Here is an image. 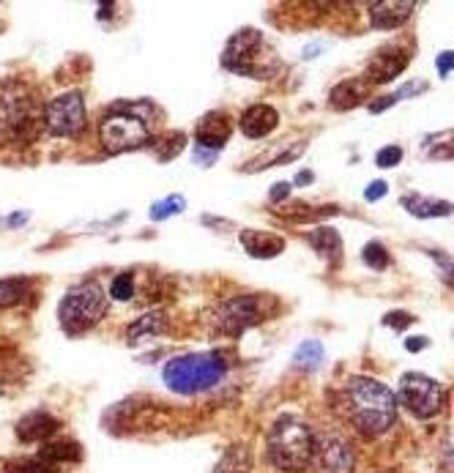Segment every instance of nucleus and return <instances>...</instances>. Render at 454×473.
<instances>
[{
  "instance_id": "nucleus-8",
  "label": "nucleus",
  "mask_w": 454,
  "mask_h": 473,
  "mask_svg": "<svg viewBox=\"0 0 454 473\" xmlns=\"http://www.w3.org/2000/svg\"><path fill=\"white\" fill-rule=\"evenodd\" d=\"M99 140L107 154H123V151H138L151 143V129L148 123L129 112L126 107H118L107 112L99 123Z\"/></svg>"
},
{
  "instance_id": "nucleus-29",
  "label": "nucleus",
  "mask_w": 454,
  "mask_h": 473,
  "mask_svg": "<svg viewBox=\"0 0 454 473\" xmlns=\"http://www.w3.org/2000/svg\"><path fill=\"white\" fill-rule=\"evenodd\" d=\"M6 473H55L49 465H44L36 457H25V460H14L6 465Z\"/></svg>"
},
{
  "instance_id": "nucleus-19",
  "label": "nucleus",
  "mask_w": 454,
  "mask_h": 473,
  "mask_svg": "<svg viewBox=\"0 0 454 473\" xmlns=\"http://www.w3.org/2000/svg\"><path fill=\"white\" fill-rule=\"evenodd\" d=\"M44 465H58V462H80L83 460V449L80 443L75 441H52V443H44L39 449V457Z\"/></svg>"
},
{
  "instance_id": "nucleus-13",
  "label": "nucleus",
  "mask_w": 454,
  "mask_h": 473,
  "mask_svg": "<svg viewBox=\"0 0 454 473\" xmlns=\"http://www.w3.org/2000/svg\"><path fill=\"white\" fill-rule=\"evenodd\" d=\"M230 131H233V123H230V118L225 115V112H209L200 123H198V129H194V148H209V151H219L227 140H230Z\"/></svg>"
},
{
  "instance_id": "nucleus-1",
  "label": "nucleus",
  "mask_w": 454,
  "mask_h": 473,
  "mask_svg": "<svg viewBox=\"0 0 454 473\" xmlns=\"http://www.w3.org/2000/svg\"><path fill=\"white\" fill-rule=\"evenodd\" d=\"M348 408L351 419L361 435L378 438L388 433L397 422V399L395 391L378 378L356 375L348 383Z\"/></svg>"
},
{
  "instance_id": "nucleus-31",
  "label": "nucleus",
  "mask_w": 454,
  "mask_h": 473,
  "mask_svg": "<svg viewBox=\"0 0 454 473\" xmlns=\"http://www.w3.org/2000/svg\"><path fill=\"white\" fill-rule=\"evenodd\" d=\"M416 317L411 315V312H388L386 317H383V326H388V328H395V331H405L411 323H414Z\"/></svg>"
},
{
  "instance_id": "nucleus-10",
  "label": "nucleus",
  "mask_w": 454,
  "mask_h": 473,
  "mask_svg": "<svg viewBox=\"0 0 454 473\" xmlns=\"http://www.w3.org/2000/svg\"><path fill=\"white\" fill-rule=\"evenodd\" d=\"M44 126L55 138H77L85 129V99L77 91L60 94L44 107Z\"/></svg>"
},
{
  "instance_id": "nucleus-15",
  "label": "nucleus",
  "mask_w": 454,
  "mask_h": 473,
  "mask_svg": "<svg viewBox=\"0 0 454 473\" xmlns=\"http://www.w3.org/2000/svg\"><path fill=\"white\" fill-rule=\"evenodd\" d=\"M277 123H280V112L269 104H252L238 118L241 131L252 140H261V138H266V134H272L277 129Z\"/></svg>"
},
{
  "instance_id": "nucleus-14",
  "label": "nucleus",
  "mask_w": 454,
  "mask_h": 473,
  "mask_svg": "<svg viewBox=\"0 0 454 473\" xmlns=\"http://www.w3.org/2000/svg\"><path fill=\"white\" fill-rule=\"evenodd\" d=\"M414 9L416 4L408 0H380V4H369V22L378 31H395L411 20Z\"/></svg>"
},
{
  "instance_id": "nucleus-26",
  "label": "nucleus",
  "mask_w": 454,
  "mask_h": 473,
  "mask_svg": "<svg viewBox=\"0 0 454 473\" xmlns=\"http://www.w3.org/2000/svg\"><path fill=\"white\" fill-rule=\"evenodd\" d=\"M183 209H186V200H183L181 194H170V197H165V200L154 202V209H151V219H154V222H162V219H167V217L181 214Z\"/></svg>"
},
{
  "instance_id": "nucleus-6",
  "label": "nucleus",
  "mask_w": 454,
  "mask_h": 473,
  "mask_svg": "<svg viewBox=\"0 0 454 473\" xmlns=\"http://www.w3.org/2000/svg\"><path fill=\"white\" fill-rule=\"evenodd\" d=\"M107 312V296L99 282L75 285L58 307V320L67 334H83L93 328Z\"/></svg>"
},
{
  "instance_id": "nucleus-33",
  "label": "nucleus",
  "mask_w": 454,
  "mask_h": 473,
  "mask_svg": "<svg viewBox=\"0 0 454 473\" xmlns=\"http://www.w3.org/2000/svg\"><path fill=\"white\" fill-rule=\"evenodd\" d=\"M451 63H454V55L446 49V52H441V58H438V75L441 77H449V72H451Z\"/></svg>"
},
{
  "instance_id": "nucleus-25",
  "label": "nucleus",
  "mask_w": 454,
  "mask_h": 473,
  "mask_svg": "<svg viewBox=\"0 0 454 473\" xmlns=\"http://www.w3.org/2000/svg\"><path fill=\"white\" fill-rule=\"evenodd\" d=\"M323 356H326V351H323V345H320L317 340H307V343H301V345H298V351H296L293 361H296L298 367H304V370H315V367L323 361Z\"/></svg>"
},
{
  "instance_id": "nucleus-2",
  "label": "nucleus",
  "mask_w": 454,
  "mask_h": 473,
  "mask_svg": "<svg viewBox=\"0 0 454 473\" xmlns=\"http://www.w3.org/2000/svg\"><path fill=\"white\" fill-rule=\"evenodd\" d=\"M44 126V107L31 85L9 80L0 85V134L9 143H31Z\"/></svg>"
},
{
  "instance_id": "nucleus-21",
  "label": "nucleus",
  "mask_w": 454,
  "mask_h": 473,
  "mask_svg": "<svg viewBox=\"0 0 454 473\" xmlns=\"http://www.w3.org/2000/svg\"><path fill=\"white\" fill-rule=\"evenodd\" d=\"M403 206L405 211H411L414 217H449L451 214V202L446 200H427V197H419V194H405L403 197Z\"/></svg>"
},
{
  "instance_id": "nucleus-27",
  "label": "nucleus",
  "mask_w": 454,
  "mask_h": 473,
  "mask_svg": "<svg viewBox=\"0 0 454 473\" xmlns=\"http://www.w3.org/2000/svg\"><path fill=\"white\" fill-rule=\"evenodd\" d=\"M361 260H364L369 268H375V272H383V268L388 265V252H386V246H383V244L369 241V244L361 249Z\"/></svg>"
},
{
  "instance_id": "nucleus-11",
  "label": "nucleus",
  "mask_w": 454,
  "mask_h": 473,
  "mask_svg": "<svg viewBox=\"0 0 454 473\" xmlns=\"http://www.w3.org/2000/svg\"><path fill=\"white\" fill-rule=\"evenodd\" d=\"M408 60H411V52L405 47H397V44L383 47L369 58L367 72H364L361 80L367 83V88L369 85H386V83H392L395 77H400L405 72Z\"/></svg>"
},
{
  "instance_id": "nucleus-36",
  "label": "nucleus",
  "mask_w": 454,
  "mask_h": 473,
  "mask_svg": "<svg viewBox=\"0 0 454 473\" xmlns=\"http://www.w3.org/2000/svg\"><path fill=\"white\" fill-rule=\"evenodd\" d=\"M194 159H198L203 167H209L211 162H217V154L214 151H203V148H194Z\"/></svg>"
},
{
  "instance_id": "nucleus-5",
  "label": "nucleus",
  "mask_w": 454,
  "mask_h": 473,
  "mask_svg": "<svg viewBox=\"0 0 454 473\" xmlns=\"http://www.w3.org/2000/svg\"><path fill=\"white\" fill-rule=\"evenodd\" d=\"M222 63H225V69L244 75V77H252V80H257V77L269 80L280 66L277 58L269 52L263 33L254 31V28H244L227 41V47L222 52Z\"/></svg>"
},
{
  "instance_id": "nucleus-38",
  "label": "nucleus",
  "mask_w": 454,
  "mask_h": 473,
  "mask_svg": "<svg viewBox=\"0 0 454 473\" xmlns=\"http://www.w3.org/2000/svg\"><path fill=\"white\" fill-rule=\"evenodd\" d=\"M99 9H102V12H99V17H102V20H104V17H110V14H112V9H115V4H107V6H104V4H102V6H99Z\"/></svg>"
},
{
  "instance_id": "nucleus-18",
  "label": "nucleus",
  "mask_w": 454,
  "mask_h": 473,
  "mask_svg": "<svg viewBox=\"0 0 454 473\" xmlns=\"http://www.w3.org/2000/svg\"><path fill=\"white\" fill-rule=\"evenodd\" d=\"M364 99H367V83L364 80H345V83L334 85L332 94H329L332 110H340V112L359 107Z\"/></svg>"
},
{
  "instance_id": "nucleus-39",
  "label": "nucleus",
  "mask_w": 454,
  "mask_h": 473,
  "mask_svg": "<svg viewBox=\"0 0 454 473\" xmlns=\"http://www.w3.org/2000/svg\"><path fill=\"white\" fill-rule=\"evenodd\" d=\"M312 181V173H298V178H296V183H309Z\"/></svg>"
},
{
  "instance_id": "nucleus-7",
  "label": "nucleus",
  "mask_w": 454,
  "mask_h": 473,
  "mask_svg": "<svg viewBox=\"0 0 454 473\" xmlns=\"http://www.w3.org/2000/svg\"><path fill=\"white\" fill-rule=\"evenodd\" d=\"M277 309L274 299L269 296H254V293H244V296H233L227 301H222L214 312H211V323L217 331L238 336L246 328L263 323L266 317H272Z\"/></svg>"
},
{
  "instance_id": "nucleus-16",
  "label": "nucleus",
  "mask_w": 454,
  "mask_h": 473,
  "mask_svg": "<svg viewBox=\"0 0 454 473\" xmlns=\"http://www.w3.org/2000/svg\"><path fill=\"white\" fill-rule=\"evenodd\" d=\"M58 427H60V422H58L52 414H47V411H33V414H28V416H22V419L17 422V438L25 441V443L44 441V438L55 435Z\"/></svg>"
},
{
  "instance_id": "nucleus-24",
  "label": "nucleus",
  "mask_w": 454,
  "mask_h": 473,
  "mask_svg": "<svg viewBox=\"0 0 454 473\" xmlns=\"http://www.w3.org/2000/svg\"><path fill=\"white\" fill-rule=\"evenodd\" d=\"M28 288L31 282L22 280V277H14V280H0V309H9V307H17L25 296H28Z\"/></svg>"
},
{
  "instance_id": "nucleus-37",
  "label": "nucleus",
  "mask_w": 454,
  "mask_h": 473,
  "mask_svg": "<svg viewBox=\"0 0 454 473\" xmlns=\"http://www.w3.org/2000/svg\"><path fill=\"white\" fill-rule=\"evenodd\" d=\"M288 194H290V183H274V189H272V202L285 200Z\"/></svg>"
},
{
  "instance_id": "nucleus-12",
  "label": "nucleus",
  "mask_w": 454,
  "mask_h": 473,
  "mask_svg": "<svg viewBox=\"0 0 454 473\" xmlns=\"http://www.w3.org/2000/svg\"><path fill=\"white\" fill-rule=\"evenodd\" d=\"M312 460L317 465V473H353L356 465L351 443L340 435H326L315 441Z\"/></svg>"
},
{
  "instance_id": "nucleus-28",
  "label": "nucleus",
  "mask_w": 454,
  "mask_h": 473,
  "mask_svg": "<svg viewBox=\"0 0 454 473\" xmlns=\"http://www.w3.org/2000/svg\"><path fill=\"white\" fill-rule=\"evenodd\" d=\"M110 296L118 301H132L135 296V277L132 274H118L110 285Z\"/></svg>"
},
{
  "instance_id": "nucleus-22",
  "label": "nucleus",
  "mask_w": 454,
  "mask_h": 473,
  "mask_svg": "<svg viewBox=\"0 0 454 473\" xmlns=\"http://www.w3.org/2000/svg\"><path fill=\"white\" fill-rule=\"evenodd\" d=\"M165 328V312H148V315H143L138 323H132L129 326V331H126V343L129 345H140L143 340H148V336H156L159 331Z\"/></svg>"
},
{
  "instance_id": "nucleus-34",
  "label": "nucleus",
  "mask_w": 454,
  "mask_h": 473,
  "mask_svg": "<svg viewBox=\"0 0 454 473\" xmlns=\"http://www.w3.org/2000/svg\"><path fill=\"white\" fill-rule=\"evenodd\" d=\"M392 104H397V96L392 94V96H380L378 102H369V112H383L386 107H392Z\"/></svg>"
},
{
  "instance_id": "nucleus-3",
  "label": "nucleus",
  "mask_w": 454,
  "mask_h": 473,
  "mask_svg": "<svg viewBox=\"0 0 454 473\" xmlns=\"http://www.w3.org/2000/svg\"><path fill=\"white\" fill-rule=\"evenodd\" d=\"M269 460L274 468L285 470V473H301L315 451V435L312 427L293 414H282L272 430H269Z\"/></svg>"
},
{
  "instance_id": "nucleus-17",
  "label": "nucleus",
  "mask_w": 454,
  "mask_h": 473,
  "mask_svg": "<svg viewBox=\"0 0 454 473\" xmlns=\"http://www.w3.org/2000/svg\"><path fill=\"white\" fill-rule=\"evenodd\" d=\"M241 244L252 257H261V260L277 257L285 249V238L277 233H269V230H244Z\"/></svg>"
},
{
  "instance_id": "nucleus-35",
  "label": "nucleus",
  "mask_w": 454,
  "mask_h": 473,
  "mask_svg": "<svg viewBox=\"0 0 454 473\" xmlns=\"http://www.w3.org/2000/svg\"><path fill=\"white\" fill-rule=\"evenodd\" d=\"M405 348H408L411 353L424 351V348H427V336H411V340H405Z\"/></svg>"
},
{
  "instance_id": "nucleus-20",
  "label": "nucleus",
  "mask_w": 454,
  "mask_h": 473,
  "mask_svg": "<svg viewBox=\"0 0 454 473\" xmlns=\"http://www.w3.org/2000/svg\"><path fill=\"white\" fill-rule=\"evenodd\" d=\"M309 244L315 246V252H320L329 263H337L340 254H343V238H340V233H337L334 228H329V225H323V228L312 230V233H309Z\"/></svg>"
},
{
  "instance_id": "nucleus-4",
  "label": "nucleus",
  "mask_w": 454,
  "mask_h": 473,
  "mask_svg": "<svg viewBox=\"0 0 454 473\" xmlns=\"http://www.w3.org/2000/svg\"><path fill=\"white\" fill-rule=\"evenodd\" d=\"M227 364L219 353H186L165 364V383L178 394H200L222 383Z\"/></svg>"
},
{
  "instance_id": "nucleus-9",
  "label": "nucleus",
  "mask_w": 454,
  "mask_h": 473,
  "mask_svg": "<svg viewBox=\"0 0 454 473\" xmlns=\"http://www.w3.org/2000/svg\"><path fill=\"white\" fill-rule=\"evenodd\" d=\"M416 419H432L443 408V388L438 380L422 372H405L400 380V394L395 397Z\"/></svg>"
},
{
  "instance_id": "nucleus-30",
  "label": "nucleus",
  "mask_w": 454,
  "mask_h": 473,
  "mask_svg": "<svg viewBox=\"0 0 454 473\" xmlns=\"http://www.w3.org/2000/svg\"><path fill=\"white\" fill-rule=\"evenodd\" d=\"M375 162H378V167H383V170H392V167H397V165L403 162V148H400V146H386V148L378 151Z\"/></svg>"
},
{
  "instance_id": "nucleus-32",
  "label": "nucleus",
  "mask_w": 454,
  "mask_h": 473,
  "mask_svg": "<svg viewBox=\"0 0 454 473\" xmlns=\"http://www.w3.org/2000/svg\"><path fill=\"white\" fill-rule=\"evenodd\" d=\"M386 192H388V186H386L383 181H372V183H369V186L364 189V197H367L369 202H375V200H380V197H383Z\"/></svg>"
},
{
  "instance_id": "nucleus-23",
  "label": "nucleus",
  "mask_w": 454,
  "mask_h": 473,
  "mask_svg": "<svg viewBox=\"0 0 454 473\" xmlns=\"http://www.w3.org/2000/svg\"><path fill=\"white\" fill-rule=\"evenodd\" d=\"M214 473H252V454L246 446H230Z\"/></svg>"
}]
</instances>
